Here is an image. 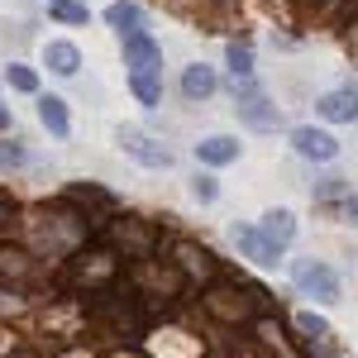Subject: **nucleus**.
Listing matches in <instances>:
<instances>
[{
	"mask_svg": "<svg viewBox=\"0 0 358 358\" xmlns=\"http://www.w3.org/2000/svg\"><path fill=\"white\" fill-rule=\"evenodd\" d=\"M296 292L320 306H334L344 296V282H339V273L330 263H296Z\"/></svg>",
	"mask_w": 358,
	"mask_h": 358,
	"instance_id": "f257e3e1",
	"label": "nucleus"
},
{
	"mask_svg": "<svg viewBox=\"0 0 358 358\" xmlns=\"http://www.w3.org/2000/svg\"><path fill=\"white\" fill-rule=\"evenodd\" d=\"M124 43V67H129V77H163V48L138 29V34H124L120 38Z\"/></svg>",
	"mask_w": 358,
	"mask_h": 358,
	"instance_id": "f03ea898",
	"label": "nucleus"
},
{
	"mask_svg": "<svg viewBox=\"0 0 358 358\" xmlns=\"http://www.w3.org/2000/svg\"><path fill=\"white\" fill-rule=\"evenodd\" d=\"M120 148H124L134 163L153 167V172H158V167H172V148L158 143V138H148L143 129H129V124H124V129H120Z\"/></svg>",
	"mask_w": 358,
	"mask_h": 358,
	"instance_id": "7ed1b4c3",
	"label": "nucleus"
},
{
	"mask_svg": "<svg viewBox=\"0 0 358 358\" xmlns=\"http://www.w3.org/2000/svg\"><path fill=\"white\" fill-rule=\"evenodd\" d=\"M292 148L301 153L306 163H334V158H339V138H334L330 129H315V124L292 129Z\"/></svg>",
	"mask_w": 358,
	"mask_h": 358,
	"instance_id": "20e7f679",
	"label": "nucleus"
},
{
	"mask_svg": "<svg viewBox=\"0 0 358 358\" xmlns=\"http://www.w3.org/2000/svg\"><path fill=\"white\" fill-rule=\"evenodd\" d=\"M229 239L244 248V258H253L258 268H277L282 263V248H273L263 234H258V224H229Z\"/></svg>",
	"mask_w": 358,
	"mask_h": 358,
	"instance_id": "39448f33",
	"label": "nucleus"
},
{
	"mask_svg": "<svg viewBox=\"0 0 358 358\" xmlns=\"http://www.w3.org/2000/svg\"><path fill=\"white\" fill-rule=\"evenodd\" d=\"M315 110L325 115V120H334V124H354L358 120V91L354 86H339V91H330V96H320Z\"/></svg>",
	"mask_w": 358,
	"mask_h": 358,
	"instance_id": "423d86ee",
	"label": "nucleus"
},
{
	"mask_svg": "<svg viewBox=\"0 0 358 358\" xmlns=\"http://www.w3.org/2000/svg\"><path fill=\"white\" fill-rule=\"evenodd\" d=\"M258 234H263L273 248L287 253V244L296 239V215H292V210H268V215L258 220Z\"/></svg>",
	"mask_w": 358,
	"mask_h": 358,
	"instance_id": "0eeeda50",
	"label": "nucleus"
},
{
	"mask_svg": "<svg viewBox=\"0 0 358 358\" xmlns=\"http://www.w3.org/2000/svg\"><path fill=\"white\" fill-rule=\"evenodd\" d=\"M196 158L206 167H224V163H234L239 158V138H229V134H210L206 143H196Z\"/></svg>",
	"mask_w": 358,
	"mask_h": 358,
	"instance_id": "6e6552de",
	"label": "nucleus"
},
{
	"mask_svg": "<svg viewBox=\"0 0 358 358\" xmlns=\"http://www.w3.org/2000/svg\"><path fill=\"white\" fill-rule=\"evenodd\" d=\"M234 110H239V120H244L248 129H277V120H282L277 106H268L263 96H248V101H239Z\"/></svg>",
	"mask_w": 358,
	"mask_h": 358,
	"instance_id": "1a4fd4ad",
	"label": "nucleus"
},
{
	"mask_svg": "<svg viewBox=\"0 0 358 358\" xmlns=\"http://www.w3.org/2000/svg\"><path fill=\"white\" fill-rule=\"evenodd\" d=\"M38 120H43V129H48L53 138H67V134H72L67 101H57V96H43V101H38Z\"/></svg>",
	"mask_w": 358,
	"mask_h": 358,
	"instance_id": "9d476101",
	"label": "nucleus"
},
{
	"mask_svg": "<svg viewBox=\"0 0 358 358\" xmlns=\"http://www.w3.org/2000/svg\"><path fill=\"white\" fill-rule=\"evenodd\" d=\"M43 62L53 67L57 77H77L82 53H77V43H62V38H57V43H48V48H43Z\"/></svg>",
	"mask_w": 358,
	"mask_h": 358,
	"instance_id": "9b49d317",
	"label": "nucleus"
},
{
	"mask_svg": "<svg viewBox=\"0 0 358 358\" xmlns=\"http://www.w3.org/2000/svg\"><path fill=\"white\" fill-rule=\"evenodd\" d=\"M215 86H220V77H215L206 62L187 67V77H182V91H187V101H206V96H215Z\"/></svg>",
	"mask_w": 358,
	"mask_h": 358,
	"instance_id": "f8f14e48",
	"label": "nucleus"
},
{
	"mask_svg": "<svg viewBox=\"0 0 358 358\" xmlns=\"http://www.w3.org/2000/svg\"><path fill=\"white\" fill-rule=\"evenodd\" d=\"M106 20L120 29V38H124V34H138V29H143V5H134V0H115L110 10H106Z\"/></svg>",
	"mask_w": 358,
	"mask_h": 358,
	"instance_id": "ddd939ff",
	"label": "nucleus"
},
{
	"mask_svg": "<svg viewBox=\"0 0 358 358\" xmlns=\"http://www.w3.org/2000/svg\"><path fill=\"white\" fill-rule=\"evenodd\" d=\"M296 325H301V334L306 339H330V320L325 315H315V310H296Z\"/></svg>",
	"mask_w": 358,
	"mask_h": 358,
	"instance_id": "4468645a",
	"label": "nucleus"
},
{
	"mask_svg": "<svg viewBox=\"0 0 358 358\" xmlns=\"http://www.w3.org/2000/svg\"><path fill=\"white\" fill-rule=\"evenodd\" d=\"M229 67H234V82L253 77V48L248 43H229Z\"/></svg>",
	"mask_w": 358,
	"mask_h": 358,
	"instance_id": "2eb2a0df",
	"label": "nucleus"
},
{
	"mask_svg": "<svg viewBox=\"0 0 358 358\" xmlns=\"http://www.w3.org/2000/svg\"><path fill=\"white\" fill-rule=\"evenodd\" d=\"M24 163H29L24 143L20 138H0V167H24Z\"/></svg>",
	"mask_w": 358,
	"mask_h": 358,
	"instance_id": "dca6fc26",
	"label": "nucleus"
},
{
	"mask_svg": "<svg viewBox=\"0 0 358 358\" xmlns=\"http://www.w3.org/2000/svg\"><path fill=\"white\" fill-rule=\"evenodd\" d=\"M5 77H10V86H15V91H38V77H34L29 67H10Z\"/></svg>",
	"mask_w": 358,
	"mask_h": 358,
	"instance_id": "f3484780",
	"label": "nucleus"
},
{
	"mask_svg": "<svg viewBox=\"0 0 358 358\" xmlns=\"http://www.w3.org/2000/svg\"><path fill=\"white\" fill-rule=\"evenodd\" d=\"M310 358H349V354L334 344V334H330V339H310Z\"/></svg>",
	"mask_w": 358,
	"mask_h": 358,
	"instance_id": "a211bd4d",
	"label": "nucleus"
},
{
	"mask_svg": "<svg viewBox=\"0 0 358 358\" xmlns=\"http://www.w3.org/2000/svg\"><path fill=\"white\" fill-rule=\"evenodd\" d=\"M192 196H196V201H215V196H220L215 177H196V182H192Z\"/></svg>",
	"mask_w": 358,
	"mask_h": 358,
	"instance_id": "6ab92c4d",
	"label": "nucleus"
},
{
	"mask_svg": "<svg viewBox=\"0 0 358 358\" xmlns=\"http://www.w3.org/2000/svg\"><path fill=\"white\" fill-rule=\"evenodd\" d=\"M57 15L72 20V24H86V10H82V5H72V0H57Z\"/></svg>",
	"mask_w": 358,
	"mask_h": 358,
	"instance_id": "aec40b11",
	"label": "nucleus"
},
{
	"mask_svg": "<svg viewBox=\"0 0 358 358\" xmlns=\"http://www.w3.org/2000/svg\"><path fill=\"white\" fill-rule=\"evenodd\" d=\"M339 192H344V177H325L315 196H320V201H330V196H339Z\"/></svg>",
	"mask_w": 358,
	"mask_h": 358,
	"instance_id": "412c9836",
	"label": "nucleus"
},
{
	"mask_svg": "<svg viewBox=\"0 0 358 358\" xmlns=\"http://www.w3.org/2000/svg\"><path fill=\"white\" fill-rule=\"evenodd\" d=\"M344 210H349V220H358V196H349V201H344Z\"/></svg>",
	"mask_w": 358,
	"mask_h": 358,
	"instance_id": "4be33fe9",
	"label": "nucleus"
},
{
	"mask_svg": "<svg viewBox=\"0 0 358 358\" xmlns=\"http://www.w3.org/2000/svg\"><path fill=\"white\" fill-rule=\"evenodd\" d=\"M0 124H10V110H5V106H0Z\"/></svg>",
	"mask_w": 358,
	"mask_h": 358,
	"instance_id": "5701e85b",
	"label": "nucleus"
},
{
	"mask_svg": "<svg viewBox=\"0 0 358 358\" xmlns=\"http://www.w3.org/2000/svg\"><path fill=\"white\" fill-rule=\"evenodd\" d=\"M53 5H57V0H53Z\"/></svg>",
	"mask_w": 358,
	"mask_h": 358,
	"instance_id": "b1692460",
	"label": "nucleus"
}]
</instances>
